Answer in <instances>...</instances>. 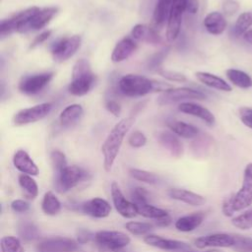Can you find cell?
<instances>
[{
    "label": "cell",
    "instance_id": "6da1fadb",
    "mask_svg": "<svg viewBox=\"0 0 252 252\" xmlns=\"http://www.w3.org/2000/svg\"><path fill=\"white\" fill-rule=\"evenodd\" d=\"M134 117L129 116L120 120L111 129L108 136L101 146V153L103 155V167L105 171H110L115 158L119 153L120 147L125 135L134 124Z\"/></svg>",
    "mask_w": 252,
    "mask_h": 252
},
{
    "label": "cell",
    "instance_id": "7a4b0ae2",
    "mask_svg": "<svg viewBox=\"0 0 252 252\" xmlns=\"http://www.w3.org/2000/svg\"><path fill=\"white\" fill-rule=\"evenodd\" d=\"M194 244L198 248L225 247L237 252H252V238L235 233H213L195 239Z\"/></svg>",
    "mask_w": 252,
    "mask_h": 252
},
{
    "label": "cell",
    "instance_id": "3957f363",
    "mask_svg": "<svg viewBox=\"0 0 252 252\" xmlns=\"http://www.w3.org/2000/svg\"><path fill=\"white\" fill-rule=\"evenodd\" d=\"M95 76L92 71L90 62L87 59H79L73 66L72 80L68 91L73 95H84L94 87Z\"/></svg>",
    "mask_w": 252,
    "mask_h": 252
},
{
    "label": "cell",
    "instance_id": "277c9868",
    "mask_svg": "<svg viewBox=\"0 0 252 252\" xmlns=\"http://www.w3.org/2000/svg\"><path fill=\"white\" fill-rule=\"evenodd\" d=\"M252 204V176L243 174L241 188L222 203V213L226 217H231L234 212H239Z\"/></svg>",
    "mask_w": 252,
    "mask_h": 252
},
{
    "label": "cell",
    "instance_id": "5b68a950",
    "mask_svg": "<svg viewBox=\"0 0 252 252\" xmlns=\"http://www.w3.org/2000/svg\"><path fill=\"white\" fill-rule=\"evenodd\" d=\"M118 88L124 95L142 96L157 92V81H152L142 75L127 74L119 80Z\"/></svg>",
    "mask_w": 252,
    "mask_h": 252
},
{
    "label": "cell",
    "instance_id": "8992f818",
    "mask_svg": "<svg viewBox=\"0 0 252 252\" xmlns=\"http://www.w3.org/2000/svg\"><path fill=\"white\" fill-rule=\"evenodd\" d=\"M89 173L78 165L65 167L59 174L55 175V186L61 193L76 187L80 182L86 180Z\"/></svg>",
    "mask_w": 252,
    "mask_h": 252
},
{
    "label": "cell",
    "instance_id": "52a82bcc",
    "mask_svg": "<svg viewBox=\"0 0 252 252\" xmlns=\"http://www.w3.org/2000/svg\"><path fill=\"white\" fill-rule=\"evenodd\" d=\"M81 45V36L73 35L69 37H62L55 40L51 46L50 51L54 60L62 62L72 57Z\"/></svg>",
    "mask_w": 252,
    "mask_h": 252
},
{
    "label": "cell",
    "instance_id": "ba28073f",
    "mask_svg": "<svg viewBox=\"0 0 252 252\" xmlns=\"http://www.w3.org/2000/svg\"><path fill=\"white\" fill-rule=\"evenodd\" d=\"M52 104L50 102H43L29 108H24L14 115L13 122L17 126L33 123L44 118L50 112Z\"/></svg>",
    "mask_w": 252,
    "mask_h": 252
},
{
    "label": "cell",
    "instance_id": "9c48e42d",
    "mask_svg": "<svg viewBox=\"0 0 252 252\" xmlns=\"http://www.w3.org/2000/svg\"><path fill=\"white\" fill-rule=\"evenodd\" d=\"M53 78L52 72L25 76L19 83V91L26 94H35L41 92Z\"/></svg>",
    "mask_w": 252,
    "mask_h": 252
},
{
    "label": "cell",
    "instance_id": "30bf717a",
    "mask_svg": "<svg viewBox=\"0 0 252 252\" xmlns=\"http://www.w3.org/2000/svg\"><path fill=\"white\" fill-rule=\"evenodd\" d=\"M184 11H186V0H173L166 27V39L170 42L179 34Z\"/></svg>",
    "mask_w": 252,
    "mask_h": 252
},
{
    "label": "cell",
    "instance_id": "8fae6325",
    "mask_svg": "<svg viewBox=\"0 0 252 252\" xmlns=\"http://www.w3.org/2000/svg\"><path fill=\"white\" fill-rule=\"evenodd\" d=\"M206 94L203 92L191 88H177L170 89L164 92L158 97V104L164 105L174 103L183 99H205Z\"/></svg>",
    "mask_w": 252,
    "mask_h": 252
},
{
    "label": "cell",
    "instance_id": "7c38bea8",
    "mask_svg": "<svg viewBox=\"0 0 252 252\" xmlns=\"http://www.w3.org/2000/svg\"><path fill=\"white\" fill-rule=\"evenodd\" d=\"M38 252H78V241L68 237H51L39 242L36 246Z\"/></svg>",
    "mask_w": 252,
    "mask_h": 252
},
{
    "label": "cell",
    "instance_id": "4fadbf2b",
    "mask_svg": "<svg viewBox=\"0 0 252 252\" xmlns=\"http://www.w3.org/2000/svg\"><path fill=\"white\" fill-rule=\"evenodd\" d=\"M94 240L98 246L108 248H124L131 241L126 233L115 230H99L94 234Z\"/></svg>",
    "mask_w": 252,
    "mask_h": 252
},
{
    "label": "cell",
    "instance_id": "5bb4252c",
    "mask_svg": "<svg viewBox=\"0 0 252 252\" xmlns=\"http://www.w3.org/2000/svg\"><path fill=\"white\" fill-rule=\"evenodd\" d=\"M110 192H111V198L113 205L116 209V211L124 218L132 219L138 215V211L136 208V205L133 202H130L125 198L122 191L120 190L118 184L113 181L110 186Z\"/></svg>",
    "mask_w": 252,
    "mask_h": 252
},
{
    "label": "cell",
    "instance_id": "9a60e30c",
    "mask_svg": "<svg viewBox=\"0 0 252 252\" xmlns=\"http://www.w3.org/2000/svg\"><path fill=\"white\" fill-rule=\"evenodd\" d=\"M144 241L153 247L162 249V250H179V251H187L190 249V245L186 242L174 239H167L156 234H148L145 236Z\"/></svg>",
    "mask_w": 252,
    "mask_h": 252
},
{
    "label": "cell",
    "instance_id": "2e32d148",
    "mask_svg": "<svg viewBox=\"0 0 252 252\" xmlns=\"http://www.w3.org/2000/svg\"><path fill=\"white\" fill-rule=\"evenodd\" d=\"M81 211L93 218L102 219L110 214L111 207L106 200L102 198H94L84 202L81 205Z\"/></svg>",
    "mask_w": 252,
    "mask_h": 252
},
{
    "label": "cell",
    "instance_id": "e0dca14e",
    "mask_svg": "<svg viewBox=\"0 0 252 252\" xmlns=\"http://www.w3.org/2000/svg\"><path fill=\"white\" fill-rule=\"evenodd\" d=\"M178 109L183 113H186L204 120L210 126H213L216 122L214 114L209 109H207L206 107L198 103L182 102L178 105Z\"/></svg>",
    "mask_w": 252,
    "mask_h": 252
},
{
    "label": "cell",
    "instance_id": "ac0fdd59",
    "mask_svg": "<svg viewBox=\"0 0 252 252\" xmlns=\"http://www.w3.org/2000/svg\"><path fill=\"white\" fill-rule=\"evenodd\" d=\"M158 140L159 144L166 149L171 156L179 158L183 154V145L173 132L162 131L158 134Z\"/></svg>",
    "mask_w": 252,
    "mask_h": 252
},
{
    "label": "cell",
    "instance_id": "d6986e66",
    "mask_svg": "<svg viewBox=\"0 0 252 252\" xmlns=\"http://www.w3.org/2000/svg\"><path fill=\"white\" fill-rule=\"evenodd\" d=\"M13 163L18 170L25 174H29L32 176L38 174L37 165L33 162L29 154L24 150H19L15 153L13 157Z\"/></svg>",
    "mask_w": 252,
    "mask_h": 252
},
{
    "label": "cell",
    "instance_id": "ffe728a7",
    "mask_svg": "<svg viewBox=\"0 0 252 252\" xmlns=\"http://www.w3.org/2000/svg\"><path fill=\"white\" fill-rule=\"evenodd\" d=\"M173 0H157L154 15H153V27L156 31L161 29L170 14Z\"/></svg>",
    "mask_w": 252,
    "mask_h": 252
},
{
    "label": "cell",
    "instance_id": "44dd1931",
    "mask_svg": "<svg viewBox=\"0 0 252 252\" xmlns=\"http://www.w3.org/2000/svg\"><path fill=\"white\" fill-rule=\"evenodd\" d=\"M167 194L171 199L181 201L191 206H201L206 203V199L203 196L186 189L171 188L167 191Z\"/></svg>",
    "mask_w": 252,
    "mask_h": 252
},
{
    "label": "cell",
    "instance_id": "7402d4cb",
    "mask_svg": "<svg viewBox=\"0 0 252 252\" xmlns=\"http://www.w3.org/2000/svg\"><path fill=\"white\" fill-rule=\"evenodd\" d=\"M136 48L137 43L131 37H124L115 45L111 54V60L113 62L124 61L130 57Z\"/></svg>",
    "mask_w": 252,
    "mask_h": 252
},
{
    "label": "cell",
    "instance_id": "603a6c76",
    "mask_svg": "<svg viewBox=\"0 0 252 252\" xmlns=\"http://www.w3.org/2000/svg\"><path fill=\"white\" fill-rule=\"evenodd\" d=\"M205 217H206V212H196V213L181 217L175 221V227L179 231H183V232L192 231L203 222Z\"/></svg>",
    "mask_w": 252,
    "mask_h": 252
},
{
    "label": "cell",
    "instance_id": "cb8c5ba5",
    "mask_svg": "<svg viewBox=\"0 0 252 252\" xmlns=\"http://www.w3.org/2000/svg\"><path fill=\"white\" fill-rule=\"evenodd\" d=\"M204 27L208 32L219 35L221 34L226 28V21L220 12H211L204 19Z\"/></svg>",
    "mask_w": 252,
    "mask_h": 252
},
{
    "label": "cell",
    "instance_id": "d4e9b609",
    "mask_svg": "<svg viewBox=\"0 0 252 252\" xmlns=\"http://www.w3.org/2000/svg\"><path fill=\"white\" fill-rule=\"evenodd\" d=\"M84 113L83 107L80 104H71L65 107L59 115V123L63 127H70L77 123Z\"/></svg>",
    "mask_w": 252,
    "mask_h": 252
},
{
    "label": "cell",
    "instance_id": "484cf974",
    "mask_svg": "<svg viewBox=\"0 0 252 252\" xmlns=\"http://www.w3.org/2000/svg\"><path fill=\"white\" fill-rule=\"evenodd\" d=\"M196 77L202 84H204L207 87H210L219 91H222V92L231 91V87L223 79L214 74H211L208 72H197Z\"/></svg>",
    "mask_w": 252,
    "mask_h": 252
},
{
    "label": "cell",
    "instance_id": "4316f807",
    "mask_svg": "<svg viewBox=\"0 0 252 252\" xmlns=\"http://www.w3.org/2000/svg\"><path fill=\"white\" fill-rule=\"evenodd\" d=\"M167 127L175 135L185 139L195 138L199 134V129L197 127L179 120H169L167 122Z\"/></svg>",
    "mask_w": 252,
    "mask_h": 252
},
{
    "label": "cell",
    "instance_id": "83f0119b",
    "mask_svg": "<svg viewBox=\"0 0 252 252\" xmlns=\"http://www.w3.org/2000/svg\"><path fill=\"white\" fill-rule=\"evenodd\" d=\"M227 79L236 87L241 89H248L252 87V78L245 72L237 69L226 70Z\"/></svg>",
    "mask_w": 252,
    "mask_h": 252
},
{
    "label": "cell",
    "instance_id": "f1b7e54d",
    "mask_svg": "<svg viewBox=\"0 0 252 252\" xmlns=\"http://www.w3.org/2000/svg\"><path fill=\"white\" fill-rule=\"evenodd\" d=\"M41 209L45 215L55 216L61 210V203L51 191H48L43 196L41 202Z\"/></svg>",
    "mask_w": 252,
    "mask_h": 252
},
{
    "label": "cell",
    "instance_id": "f546056e",
    "mask_svg": "<svg viewBox=\"0 0 252 252\" xmlns=\"http://www.w3.org/2000/svg\"><path fill=\"white\" fill-rule=\"evenodd\" d=\"M136 208H137V211H138V215H141V216H143L145 218H148V219H153L155 220L168 215L165 210L155 207V206H153L149 203L138 204V205H136Z\"/></svg>",
    "mask_w": 252,
    "mask_h": 252
},
{
    "label": "cell",
    "instance_id": "4dcf8cb0",
    "mask_svg": "<svg viewBox=\"0 0 252 252\" xmlns=\"http://www.w3.org/2000/svg\"><path fill=\"white\" fill-rule=\"evenodd\" d=\"M19 184L25 194L30 199H33L38 194V187L35 180L29 174L22 173L19 175Z\"/></svg>",
    "mask_w": 252,
    "mask_h": 252
},
{
    "label": "cell",
    "instance_id": "1f68e13d",
    "mask_svg": "<svg viewBox=\"0 0 252 252\" xmlns=\"http://www.w3.org/2000/svg\"><path fill=\"white\" fill-rule=\"evenodd\" d=\"M18 232L22 239L25 241H31L39 236L37 226L29 220H23L18 225Z\"/></svg>",
    "mask_w": 252,
    "mask_h": 252
},
{
    "label": "cell",
    "instance_id": "d6a6232c",
    "mask_svg": "<svg viewBox=\"0 0 252 252\" xmlns=\"http://www.w3.org/2000/svg\"><path fill=\"white\" fill-rule=\"evenodd\" d=\"M252 26V12H244L239 15L233 27V33L235 35H243Z\"/></svg>",
    "mask_w": 252,
    "mask_h": 252
},
{
    "label": "cell",
    "instance_id": "836d02e7",
    "mask_svg": "<svg viewBox=\"0 0 252 252\" xmlns=\"http://www.w3.org/2000/svg\"><path fill=\"white\" fill-rule=\"evenodd\" d=\"M129 174L136 180L142 181L148 184H157L159 181V178L157 174L143 170V169H138V168H131L129 170Z\"/></svg>",
    "mask_w": 252,
    "mask_h": 252
},
{
    "label": "cell",
    "instance_id": "e575fe53",
    "mask_svg": "<svg viewBox=\"0 0 252 252\" xmlns=\"http://www.w3.org/2000/svg\"><path fill=\"white\" fill-rule=\"evenodd\" d=\"M168 53H169V48L165 47V48L159 50L158 52L153 54L148 59V61L146 63L147 69L150 71H158L161 63L164 61V59L166 58Z\"/></svg>",
    "mask_w": 252,
    "mask_h": 252
},
{
    "label": "cell",
    "instance_id": "d590c367",
    "mask_svg": "<svg viewBox=\"0 0 252 252\" xmlns=\"http://www.w3.org/2000/svg\"><path fill=\"white\" fill-rule=\"evenodd\" d=\"M2 252H25L20 240L14 236H4L1 238Z\"/></svg>",
    "mask_w": 252,
    "mask_h": 252
},
{
    "label": "cell",
    "instance_id": "8d00e7d4",
    "mask_svg": "<svg viewBox=\"0 0 252 252\" xmlns=\"http://www.w3.org/2000/svg\"><path fill=\"white\" fill-rule=\"evenodd\" d=\"M125 227L130 233L134 235H144L149 233L154 228V225L150 222L129 221L125 224Z\"/></svg>",
    "mask_w": 252,
    "mask_h": 252
},
{
    "label": "cell",
    "instance_id": "74e56055",
    "mask_svg": "<svg viewBox=\"0 0 252 252\" xmlns=\"http://www.w3.org/2000/svg\"><path fill=\"white\" fill-rule=\"evenodd\" d=\"M231 222L235 227L243 230L252 228V210L236 216L231 220Z\"/></svg>",
    "mask_w": 252,
    "mask_h": 252
},
{
    "label": "cell",
    "instance_id": "f35d334b",
    "mask_svg": "<svg viewBox=\"0 0 252 252\" xmlns=\"http://www.w3.org/2000/svg\"><path fill=\"white\" fill-rule=\"evenodd\" d=\"M51 163L55 172V175L59 174L65 167H67V160L65 158V155L60 151H53L50 155Z\"/></svg>",
    "mask_w": 252,
    "mask_h": 252
},
{
    "label": "cell",
    "instance_id": "ab89813d",
    "mask_svg": "<svg viewBox=\"0 0 252 252\" xmlns=\"http://www.w3.org/2000/svg\"><path fill=\"white\" fill-rule=\"evenodd\" d=\"M150 29H151V27H148V26L142 25V24H138L133 27V29L131 31V36H132V38H134L136 40L146 41L147 36L150 32Z\"/></svg>",
    "mask_w": 252,
    "mask_h": 252
},
{
    "label": "cell",
    "instance_id": "60d3db41",
    "mask_svg": "<svg viewBox=\"0 0 252 252\" xmlns=\"http://www.w3.org/2000/svg\"><path fill=\"white\" fill-rule=\"evenodd\" d=\"M128 143L131 147L133 148H141L146 145L147 143V138L146 136L140 132V131H135L133 132L129 138H128Z\"/></svg>",
    "mask_w": 252,
    "mask_h": 252
},
{
    "label": "cell",
    "instance_id": "b9f144b4",
    "mask_svg": "<svg viewBox=\"0 0 252 252\" xmlns=\"http://www.w3.org/2000/svg\"><path fill=\"white\" fill-rule=\"evenodd\" d=\"M131 197L135 205L148 203V191L145 190L144 188H141V187L134 188L131 193Z\"/></svg>",
    "mask_w": 252,
    "mask_h": 252
},
{
    "label": "cell",
    "instance_id": "7bdbcfd3",
    "mask_svg": "<svg viewBox=\"0 0 252 252\" xmlns=\"http://www.w3.org/2000/svg\"><path fill=\"white\" fill-rule=\"evenodd\" d=\"M158 74L161 75L162 77H164L165 79L169 80V81H173V82H185L186 81V77L176 71H171V70H163V69H159Z\"/></svg>",
    "mask_w": 252,
    "mask_h": 252
},
{
    "label": "cell",
    "instance_id": "ee69618b",
    "mask_svg": "<svg viewBox=\"0 0 252 252\" xmlns=\"http://www.w3.org/2000/svg\"><path fill=\"white\" fill-rule=\"evenodd\" d=\"M76 235H77L78 243H81V244L88 243L93 238L94 239V234L87 228H78L76 231Z\"/></svg>",
    "mask_w": 252,
    "mask_h": 252
},
{
    "label": "cell",
    "instance_id": "f6af8a7d",
    "mask_svg": "<svg viewBox=\"0 0 252 252\" xmlns=\"http://www.w3.org/2000/svg\"><path fill=\"white\" fill-rule=\"evenodd\" d=\"M239 117L244 125L252 129V108L241 107L239 109Z\"/></svg>",
    "mask_w": 252,
    "mask_h": 252
},
{
    "label": "cell",
    "instance_id": "bcb514c9",
    "mask_svg": "<svg viewBox=\"0 0 252 252\" xmlns=\"http://www.w3.org/2000/svg\"><path fill=\"white\" fill-rule=\"evenodd\" d=\"M11 208L16 213H25L30 209V205L26 201L18 199V200H14L11 203Z\"/></svg>",
    "mask_w": 252,
    "mask_h": 252
},
{
    "label": "cell",
    "instance_id": "7dc6e473",
    "mask_svg": "<svg viewBox=\"0 0 252 252\" xmlns=\"http://www.w3.org/2000/svg\"><path fill=\"white\" fill-rule=\"evenodd\" d=\"M105 107H106V109H107L110 113H112L114 116H119V115H120L121 106H120V104H119L117 101H115V100H113V99H109V100L106 101Z\"/></svg>",
    "mask_w": 252,
    "mask_h": 252
},
{
    "label": "cell",
    "instance_id": "c3c4849f",
    "mask_svg": "<svg viewBox=\"0 0 252 252\" xmlns=\"http://www.w3.org/2000/svg\"><path fill=\"white\" fill-rule=\"evenodd\" d=\"M50 34H51V31L48 30V31H45V32H41L40 34L36 35L31 44V48H33V47L37 46L38 44H41L43 41H45L50 36Z\"/></svg>",
    "mask_w": 252,
    "mask_h": 252
},
{
    "label": "cell",
    "instance_id": "681fc988",
    "mask_svg": "<svg viewBox=\"0 0 252 252\" xmlns=\"http://www.w3.org/2000/svg\"><path fill=\"white\" fill-rule=\"evenodd\" d=\"M239 9V5L235 1H227L223 4V11L227 15L234 14Z\"/></svg>",
    "mask_w": 252,
    "mask_h": 252
},
{
    "label": "cell",
    "instance_id": "f907efd6",
    "mask_svg": "<svg viewBox=\"0 0 252 252\" xmlns=\"http://www.w3.org/2000/svg\"><path fill=\"white\" fill-rule=\"evenodd\" d=\"M199 8L198 0H186V11L190 14L197 13Z\"/></svg>",
    "mask_w": 252,
    "mask_h": 252
},
{
    "label": "cell",
    "instance_id": "816d5d0a",
    "mask_svg": "<svg viewBox=\"0 0 252 252\" xmlns=\"http://www.w3.org/2000/svg\"><path fill=\"white\" fill-rule=\"evenodd\" d=\"M155 221H156V224H157L158 226L163 227V226H167V225L170 224V222H171V218H170L169 215H167V216H165V217H163V218H160V219H158V220H156Z\"/></svg>",
    "mask_w": 252,
    "mask_h": 252
},
{
    "label": "cell",
    "instance_id": "f5cc1de1",
    "mask_svg": "<svg viewBox=\"0 0 252 252\" xmlns=\"http://www.w3.org/2000/svg\"><path fill=\"white\" fill-rule=\"evenodd\" d=\"M99 252H130L124 248H108L103 246H98Z\"/></svg>",
    "mask_w": 252,
    "mask_h": 252
},
{
    "label": "cell",
    "instance_id": "db71d44e",
    "mask_svg": "<svg viewBox=\"0 0 252 252\" xmlns=\"http://www.w3.org/2000/svg\"><path fill=\"white\" fill-rule=\"evenodd\" d=\"M242 36H243L245 41H247L248 43L252 44V30H248Z\"/></svg>",
    "mask_w": 252,
    "mask_h": 252
},
{
    "label": "cell",
    "instance_id": "11a10c76",
    "mask_svg": "<svg viewBox=\"0 0 252 252\" xmlns=\"http://www.w3.org/2000/svg\"><path fill=\"white\" fill-rule=\"evenodd\" d=\"M244 172L252 176V163H248L244 169Z\"/></svg>",
    "mask_w": 252,
    "mask_h": 252
},
{
    "label": "cell",
    "instance_id": "9f6ffc18",
    "mask_svg": "<svg viewBox=\"0 0 252 252\" xmlns=\"http://www.w3.org/2000/svg\"><path fill=\"white\" fill-rule=\"evenodd\" d=\"M205 252H223L221 250H219V249H211V250H207Z\"/></svg>",
    "mask_w": 252,
    "mask_h": 252
}]
</instances>
